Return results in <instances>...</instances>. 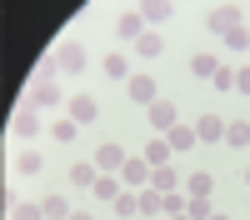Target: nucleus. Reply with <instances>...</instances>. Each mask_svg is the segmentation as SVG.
Instances as JSON below:
<instances>
[{
	"label": "nucleus",
	"instance_id": "f257e3e1",
	"mask_svg": "<svg viewBox=\"0 0 250 220\" xmlns=\"http://www.w3.org/2000/svg\"><path fill=\"white\" fill-rule=\"evenodd\" d=\"M235 25H245V10L240 5H205V30H210V35H230Z\"/></svg>",
	"mask_w": 250,
	"mask_h": 220
},
{
	"label": "nucleus",
	"instance_id": "f03ea898",
	"mask_svg": "<svg viewBox=\"0 0 250 220\" xmlns=\"http://www.w3.org/2000/svg\"><path fill=\"white\" fill-rule=\"evenodd\" d=\"M25 105H30V110H55V105H70V100H65V90H60V80H45V75H40L35 85H30V95H25Z\"/></svg>",
	"mask_w": 250,
	"mask_h": 220
},
{
	"label": "nucleus",
	"instance_id": "7ed1b4c3",
	"mask_svg": "<svg viewBox=\"0 0 250 220\" xmlns=\"http://www.w3.org/2000/svg\"><path fill=\"white\" fill-rule=\"evenodd\" d=\"M50 55H55V70H70V75L85 70V45H80V40H60Z\"/></svg>",
	"mask_w": 250,
	"mask_h": 220
},
{
	"label": "nucleus",
	"instance_id": "20e7f679",
	"mask_svg": "<svg viewBox=\"0 0 250 220\" xmlns=\"http://www.w3.org/2000/svg\"><path fill=\"white\" fill-rule=\"evenodd\" d=\"M145 30H150V25H145L140 5H125V10H120V20H115V35H120V40H130V45H135V40H140Z\"/></svg>",
	"mask_w": 250,
	"mask_h": 220
},
{
	"label": "nucleus",
	"instance_id": "39448f33",
	"mask_svg": "<svg viewBox=\"0 0 250 220\" xmlns=\"http://www.w3.org/2000/svg\"><path fill=\"white\" fill-rule=\"evenodd\" d=\"M125 90H130V105H145V110H150V105H155V95H160L155 75H130V80H125Z\"/></svg>",
	"mask_w": 250,
	"mask_h": 220
},
{
	"label": "nucleus",
	"instance_id": "423d86ee",
	"mask_svg": "<svg viewBox=\"0 0 250 220\" xmlns=\"http://www.w3.org/2000/svg\"><path fill=\"white\" fill-rule=\"evenodd\" d=\"M145 115H150V130H160V135H170V130L180 125V110H175V100H155V105L145 110Z\"/></svg>",
	"mask_w": 250,
	"mask_h": 220
},
{
	"label": "nucleus",
	"instance_id": "0eeeda50",
	"mask_svg": "<svg viewBox=\"0 0 250 220\" xmlns=\"http://www.w3.org/2000/svg\"><path fill=\"white\" fill-rule=\"evenodd\" d=\"M120 180H125V190H145L150 185V165H145V155H130L120 165Z\"/></svg>",
	"mask_w": 250,
	"mask_h": 220
},
{
	"label": "nucleus",
	"instance_id": "6e6552de",
	"mask_svg": "<svg viewBox=\"0 0 250 220\" xmlns=\"http://www.w3.org/2000/svg\"><path fill=\"white\" fill-rule=\"evenodd\" d=\"M70 120L75 125H95L100 120V100L95 95H70Z\"/></svg>",
	"mask_w": 250,
	"mask_h": 220
},
{
	"label": "nucleus",
	"instance_id": "1a4fd4ad",
	"mask_svg": "<svg viewBox=\"0 0 250 220\" xmlns=\"http://www.w3.org/2000/svg\"><path fill=\"white\" fill-rule=\"evenodd\" d=\"M125 160H130L125 145H100V150H95V170H100V175H120Z\"/></svg>",
	"mask_w": 250,
	"mask_h": 220
},
{
	"label": "nucleus",
	"instance_id": "9d476101",
	"mask_svg": "<svg viewBox=\"0 0 250 220\" xmlns=\"http://www.w3.org/2000/svg\"><path fill=\"white\" fill-rule=\"evenodd\" d=\"M10 135L35 140V135H40V110H30V105H25V110H15V115H10Z\"/></svg>",
	"mask_w": 250,
	"mask_h": 220
},
{
	"label": "nucleus",
	"instance_id": "9b49d317",
	"mask_svg": "<svg viewBox=\"0 0 250 220\" xmlns=\"http://www.w3.org/2000/svg\"><path fill=\"white\" fill-rule=\"evenodd\" d=\"M140 15H145V25H170L175 20V0H145Z\"/></svg>",
	"mask_w": 250,
	"mask_h": 220
},
{
	"label": "nucleus",
	"instance_id": "f8f14e48",
	"mask_svg": "<svg viewBox=\"0 0 250 220\" xmlns=\"http://www.w3.org/2000/svg\"><path fill=\"white\" fill-rule=\"evenodd\" d=\"M180 180H185V175H180L175 165H155V170H150V185H155L160 195H170V190H180Z\"/></svg>",
	"mask_w": 250,
	"mask_h": 220
},
{
	"label": "nucleus",
	"instance_id": "ddd939ff",
	"mask_svg": "<svg viewBox=\"0 0 250 220\" xmlns=\"http://www.w3.org/2000/svg\"><path fill=\"white\" fill-rule=\"evenodd\" d=\"M135 200H140V215H150V220H160V215H165V195H160L155 185L135 190Z\"/></svg>",
	"mask_w": 250,
	"mask_h": 220
},
{
	"label": "nucleus",
	"instance_id": "4468645a",
	"mask_svg": "<svg viewBox=\"0 0 250 220\" xmlns=\"http://www.w3.org/2000/svg\"><path fill=\"white\" fill-rule=\"evenodd\" d=\"M225 125H230V120H220V115H200L195 120V135L200 140H225Z\"/></svg>",
	"mask_w": 250,
	"mask_h": 220
},
{
	"label": "nucleus",
	"instance_id": "2eb2a0df",
	"mask_svg": "<svg viewBox=\"0 0 250 220\" xmlns=\"http://www.w3.org/2000/svg\"><path fill=\"white\" fill-rule=\"evenodd\" d=\"M165 140H170V150H195V145H200V135H195V125H185V120H180V125H175L170 135H165Z\"/></svg>",
	"mask_w": 250,
	"mask_h": 220
},
{
	"label": "nucleus",
	"instance_id": "dca6fc26",
	"mask_svg": "<svg viewBox=\"0 0 250 220\" xmlns=\"http://www.w3.org/2000/svg\"><path fill=\"white\" fill-rule=\"evenodd\" d=\"M215 70H220V55H215V50H200V55L190 60V75H195V80H210Z\"/></svg>",
	"mask_w": 250,
	"mask_h": 220
},
{
	"label": "nucleus",
	"instance_id": "f3484780",
	"mask_svg": "<svg viewBox=\"0 0 250 220\" xmlns=\"http://www.w3.org/2000/svg\"><path fill=\"white\" fill-rule=\"evenodd\" d=\"M125 185H120V175H95V185H90V195L95 200H115Z\"/></svg>",
	"mask_w": 250,
	"mask_h": 220
},
{
	"label": "nucleus",
	"instance_id": "a211bd4d",
	"mask_svg": "<svg viewBox=\"0 0 250 220\" xmlns=\"http://www.w3.org/2000/svg\"><path fill=\"white\" fill-rule=\"evenodd\" d=\"M170 155H175L170 140H150V145H145V165H150V170L155 165H170Z\"/></svg>",
	"mask_w": 250,
	"mask_h": 220
},
{
	"label": "nucleus",
	"instance_id": "6ab92c4d",
	"mask_svg": "<svg viewBox=\"0 0 250 220\" xmlns=\"http://www.w3.org/2000/svg\"><path fill=\"white\" fill-rule=\"evenodd\" d=\"M15 170L20 175H40V170H45V155H40V150H20L15 155Z\"/></svg>",
	"mask_w": 250,
	"mask_h": 220
},
{
	"label": "nucleus",
	"instance_id": "aec40b11",
	"mask_svg": "<svg viewBox=\"0 0 250 220\" xmlns=\"http://www.w3.org/2000/svg\"><path fill=\"white\" fill-rule=\"evenodd\" d=\"M40 210H45V220H70V200H65V195H45V200H40Z\"/></svg>",
	"mask_w": 250,
	"mask_h": 220
},
{
	"label": "nucleus",
	"instance_id": "412c9836",
	"mask_svg": "<svg viewBox=\"0 0 250 220\" xmlns=\"http://www.w3.org/2000/svg\"><path fill=\"white\" fill-rule=\"evenodd\" d=\"M135 50H140V55H150V60L165 55V35H160V30H145V35L135 40Z\"/></svg>",
	"mask_w": 250,
	"mask_h": 220
},
{
	"label": "nucleus",
	"instance_id": "4be33fe9",
	"mask_svg": "<svg viewBox=\"0 0 250 220\" xmlns=\"http://www.w3.org/2000/svg\"><path fill=\"white\" fill-rule=\"evenodd\" d=\"M210 190H215L210 170H200V175H185V195H205V200H210Z\"/></svg>",
	"mask_w": 250,
	"mask_h": 220
},
{
	"label": "nucleus",
	"instance_id": "5701e85b",
	"mask_svg": "<svg viewBox=\"0 0 250 220\" xmlns=\"http://www.w3.org/2000/svg\"><path fill=\"white\" fill-rule=\"evenodd\" d=\"M95 175H100L95 165H85V160H75V165H70V185H80V190H90V185H95Z\"/></svg>",
	"mask_w": 250,
	"mask_h": 220
},
{
	"label": "nucleus",
	"instance_id": "b1692460",
	"mask_svg": "<svg viewBox=\"0 0 250 220\" xmlns=\"http://www.w3.org/2000/svg\"><path fill=\"white\" fill-rule=\"evenodd\" d=\"M100 70H105L110 80H130V60H125V55H105V60H100Z\"/></svg>",
	"mask_w": 250,
	"mask_h": 220
},
{
	"label": "nucleus",
	"instance_id": "393cba45",
	"mask_svg": "<svg viewBox=\"0 0 250 220\" xmlns=\"http://www.w3.org/2000/svg\"><path fill=\"white\" fill-rule=\"evenodd\" d=\"M110 205H115V215H120V220H130V215H140V200H135V190H120V195L110 200Z\"/></svg>",
	"mask_w": 250,
	"mask_h": 220
},
{
	"label": "nucleus",
	"instance_id": "a878e982",
	"mask_svg": "<svg viewBox=\"0 0 250 220\" xmlns=\"http://www.w3.org/2000/svg\"><path fill=\"white\" fill-rule=\"evenodd\" d=\"M225 145H235V150L250 145V125H245V120H230V125H225Z\"/></svg>",
	"mask_w": 250,
	"mask_h": 220
},
{
	"label": "nucleus",
	"instance_id": "bb28decb",
	"mask_svg": "<svg viewBox=\"0 0 250 220\" xmlns=\"http://www.w3.org/2000/svg\"><path fill=\"white\" fill-rule=\"evenodd\" d=\"M220 45H225V50H235V55H240V50H250V20H245V25H235L230 35L220 40Z\"/></svg>",
	"mask_w": 250,
	"mask_h": 220
},
{
	"label": "nucleus",
	"instance_id": "cd10ccee",
	"mask_svg": "<svg viewBox=\"0 0 250 220\" xmlns=\"http://www.w3.org/2000/svg\"><path fill=\"white\" fill-rule=\"evenodd\" d=\"M210 85H215L220 95H230V90H235V70H230V65H225V60H220V70L210 75Z\"/></svg>",
	"mask_w": 250,
	"mask_h": 220
},
{
	"label": "nucleus",
	"instance_id": "c85d7f7f",
	"mask_svg": "<svg viewBox=\"0 0 250 220\" xmlns=\"http://www.w3.org/2000/svg\"><path fill=\"white\" fill-rule=\"evenodd\" d=\"M50 135H55V140H60V145H70V140H75V135H80V125H75V120H70V115H65V120H55V125H50Z\"/></svg>",
	"mask_w": 250,
	"mask_h": 220
},
{
	"label": "nucleus",
	"instance_id": "c756f323",
	"mask_svg": "<svg viewBox=\"0 0 250 220\" xmlns=\"http://www.w3.org/2000/svg\"><path fill=\"white\" fill-rule=\"evenodd\" d=\"M10 220H45V210L30 205V200H15V205H10Z\"/></svg>",
	"mask_w": 250,
	"mask_h": 220
},
{
	"label": "nucleus",
	"instance_id": "7c9ffc66",
	"mask_svg": "<svg viewBox=\"0 0 250 220\" xmlns=\"http://www.w3.org/2000/svg\"><path fill=\"white\" fill-rule=\"evenodd\" d=\"M185 215H190V220H210L215 210H210V200H205V195H190V205H185Z\"/></svg>",
	"mask_w": 250,
	"mask_h": 220
},
{
	"label": "nucleus",
	"instance_id": "2f4dec72",
	"mask_svg": "<svg viewBox=\"0 0 250 220\" xmlns=\"http://www.w3.org/2000/svg\"><path fill=\"white\" fill-rule=\"evenodd\" d=\"M185 205H190V195H180V190L165 195V215H185Z\"/></svg>",
	"mask_w": 250,
	"mask_h": 220
},
{
	"label": "nucleus",
	"instance_id": "473e14b6",
	"mask_svg": "<svg viewBox=\"0 0 250 220\" xmlns=\"http://www.w3.org/2000/svg\"><path fill=\"white\" fill-rule=\"evenodd\" d=\"M235 90H240V95H250V65H240V70H235Z\"/></svg>",
	"mask_w": 250,
	"mask_h": 220
},
{
	"label": "nucleus",
	"instance_id": "72a5a7b5",
	"mask_svg": "<svg viewBox=\"0 0 250 220\" xmlns=\"http://www.w3.org/2000/svg\"><path fill=\"white\" fill-rule=\"evenodd\" d=\"M70 220H95V215L90 210H70Z\"/></svg>",
	"mask_w": 250,
	"mask_h": 220
},
{
	"label": "nucleus",
	"instance_id": "f704fd0d",
	"mask_svg": "<svg viewBox=\"0 0 250 220\" xmlns=\"http://www.w3.org/2000/svg\"><path fill=\"white\" fill-rule=\"evenodd\" d=\"M165 220H190V215H165Z\"/></svg>",
	"mask_w": 250,
	"mask_h": 220
},
{
	"label": "nucleus",
	"instance_id": "c9c22d12",
	"mask_svg": "<svg viewBox=\"0 0 250 220\" xmlns=\"http://www.w3.org/2000/svg\"><path fill=\"white\" fill-rule=\"evenodd\" d=\"M210 220H230V215H210Z\"/></svg>",
	"mask_w": 250,
	"mask_h": 220
},
{
	"label": "nucleus",
	"instance_id": "e433bc0d",
	"mask_svg": "<svg viewBox=\"0 0 250 220\" xmlns=\"http://www.w3.org/2000/svg\"><path fill=\"white\" fill-rule=\"evenodd\" d=\"M245 180H250V170H245Z\"/></svg>",
	"mask_w": 250,
	"mask_h": 220
}]
</instances>
